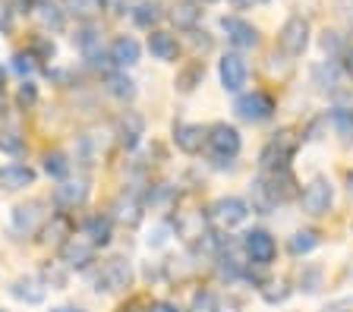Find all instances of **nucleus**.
<instances>
[{"mask_svg": "<svg viewBox=\"0 0 353 312\" xmlns=\"http://www.w3.org/2000/svg\"><path fill=\"white\" fill-rule=\"evenodd\" d=\"M274 208V199H272V193L265 189V183H262V177L252 183V211H259V215H268Z\"/></svg>", "mask_w": 353, "mask_h": 312, "instance_id": "obj_31", "label": "nucleus"}, {"mask_svg": "<svg viewBox=\"0 0 353 312\" xmlns=\"http://www.w3.org/2000/svg\"><path fill=\"white\" fill-rule=\"evenodd\" d=\"M48 221V211H44V202L41 199H32V202H22V205L13 208V231L16 233H38Z\"/></svg>", "mask_w": 353, "mask_h": 312, "instance_id": "obj_8", "label": "nucleus"}, {"mask_svg": "<svg viewBox=\"0 0 353 312\" xmlns=\"http://www.w3.org/2000/svg\"><path fill=\"white\" fill-rule=\"evenodd\" d=\"M319 278H322V271H319V268H309L306 275H300V287L306 290V293H316V290H319Z\"/></svg>", "mask_w": 353, "mask_h": 312, "instance_id": "obj_41", "label": "nucleus"}, {"mask_svg": "<svg viewBox=\"0 0 353 312\" xmlns=\"http://www.w3.org/2000/svg\"><path fill=\"white\" fill-rule=\"evenodd\" d=\"M95 253H98V246L88 237H70L60 246V262H63L66 268H79L82 271V268H88L95 262Z\"/></svg>", "mask_w": 353, "mask_h": 312, "instance_id": "obj_11", "label": "nucleus"}, {"mask_svg": "<svg viewBox=\"0 0 353 312\" xmlns=\"http://www.w3.org/2000/svg\"><path fill=\"white\" fill-rule=\"evenodd\" d=\"M300 149V139L294 136V129H281L268 139V145L262 149L259 155V171L268 174V171H278V167H290V158L296 155Z\"/></svg>", "mask_w": 353, "mask_h": 312, "instance_id": "obj_1", "label": "nucleus"}, {"mask_svg": "<svg viewBox=\"0 0 353 312\" xmlns=\"http://www.w3.org/2000/svg\"><path fill=\"white\" fill-rule=\"evenodd\" d=\"M218 312H236V303H221L218 300Z\"/></svg>", "mask_w": 353, "mask_h": 312, "instance_id": "obj_49", "label": "nucleus"}, {"mask_svg": "<svg viewBox=\"0 0 353 312\" xmlns=\"http://www.w3.org/2000/svg\"><path fill=\"white\" fill-rule=\"evenodd\" d=\"M262 183H265V189L272 193L274 205L290 202V199H296V196H300V189H296V177H294V171H290V167H278V171L262 174Z\"/></svg>", "mask_w": 353, "mask_h": 312, "instance_id": "obj_10", "label": "nucleus"}, {"mask_svg": "<svg viewBox=\"0 0 353 312\" xmlns=\"http://www.w3.org/2000/svg\"><path fill=\"white\" fill-rule=\"evenodd\" d=\"M199 13H202V10H199L192 0H183L180 7H174V23L180 25V29H192V25L199 23Z\"/></svg>", "mask_w": 353, "mask_h": 312, "instance_id": "obj_30", "label": "nucleus"}, {"mask_svg": "<svg viewBox=\"0 0 353 312\" xmlns=\"http://www.w3.org/2000/svg\"><path fill=\"white\" fill-rule=\"evenodd\" d=\"M234 7H240V10H250V7H259V3H265V0H230Z\"/></svg>", "mask_w": 353, "mask_h": 312, "instance_id": "obj_44", "label": "nucleus"}, {"mask_svg": "<svg viewBox=\"0 0 353 312\" xmlns=\"http://www.w3.org/2000/svg\"><path fill=\"white\" fill-rule=\"evenodd\" d=\"M202 76H205V67H202V63H192L190 70H183V73L176 76V89H180V92H192V89H196V82L202 79Z\"/></svg>", "mask_w": 353, "mask_h": 312, "instance_id": "obj_33", "label": "nucleus"}, {"mask_svg": "<svg viewBox=\"0 0 353 312\" xmlns=\"http://www.w3.org/2000/svg\"><path fill=\"white\" fill-rule=\"evenodd\" d=\"M347 196L353 199V174H347Z\"/></svg>", "mask_w": 353, "mask_h": 312, "instance_id": "obj_50", "label": "nucleus"}, {"mask_svg": "<svg viewBox=\"0 0 353 312\" xmlns=\"http://www.w3.org/2000/svg\"><path fill=\"white\" fill-rule=\"evenodd\" d=\"M328 120H331V127H334V133H338L341 139L353 142V111L350 107H331Z\"/></svg>", "mask_w": 353, "mask_h": 312, "instance_id": "obj_26", "label": "nucleus"}, {"mask_svg": "<svg viewBox=\"0 0 353 312\" xmlns=\"http://www.w3.org/2000/svg\"><path fill=\"white\" fill-rule=\"evenodd\" d=\"M331 199H334V189H331V183L325 177H316L312 183L306 186L300 193V205H303V211L306 215H312V218H319V215H325L331 208Z\"/></svg>", "mask_w": 353, "mask_h": 312, "instance_id": "obj_9", "label": "nucleus"}, {"mask_svg": "<svg viewBox=\"0 0 353 312\" xmlns=\"http://www.w3.org/2000/svg\"><path fill=\"white\" fill-rule=\"evenodd\" d=\"M234 111L243 123H265V120L274 114V101H272V95H265V92H250V95L236 98Z\"/></svg>", "mask_w": 353, "mask_h": 312, "instance_id": "obj_4", "label": "nucleus"}, {"mask_svg": "<svg viewBox=\"0 0 353 312\" xmlns=\"http://www.w3.org/2000/svg\"><path fill=\"white\" fill-rule=\"evenodd\" d=\"M322 48H325V51H338V48H341L338 35H334V32H325V35H322Z\"/></svg>", "mask_w": 353, "mask_h": 312, "instance_id": "obj_42", "label": "nucleus"}, {"mask_svg": "<svg viewBox=\"0 0 353 312\" xmlns=\"http://www.w3.org/2000/svg\"><path fill=\"white\" fill-rule=\"evenodd\" d=\"M243 249H246V256H250L252 265H259V268L272 265L274 256H278V243H274V237L268 231L243 233Z\"/></svg>", "mask_w": 353, "mask_h": 312, "instance_id": "obj_6", "label": "nucleus"}, {"mask_svg": "<svg viewBox=\"0 0 353 312\" xmlns=\"http://www.w3.org/2000/svg\"><path fill=\"white\" fill-rule=\"evenodd\" d=\"M44 174L54 180H66V174H70V161H66L63 152H48L44 155Z\"/></svg>", "mask_w": 353, "mask_h": 312, "instance_id": "obj_28", "label": "nucleus"}, {"mask_svg": "<svg viewBox=\"0 0 353 312\" xmlns=\"http://www.w3.org/2000/svg\"><path fill=\"white\" fill-rule=\"evenodd\" d=\"M208 152H212V161L214 164H224V161H234L236 155H240V133H236L234 127H228V123H214L212 129H208Z\"/></svg>", "mask_w": 353, "mask_h": 312, "instance_id": "obj_2", "label": "nucleus"}, {"mask_svg": "<svg viewBox=\"0 0 353 312\" xmlns=\"http://www.w3.org/2000/svg\"><path fill=\"white\" fill-rule=\"evenodd\" d=\"M152 312H180V309H176L174 303H154V306H152Z\"/></svg>", "mask_w": 353, "mask_h": 312, "instance_id": "obj_45", "label": "nucleus"}, {"mask_svg": "<svg viewBox=\"0 0 353 312\" xmlns=\"http://www.w3.org/2000/svg\"><path fill=\"white\" fill-rule=\"evenodd\" d=\"M148 51H152V57L164 60V63H174L176 54H180V45H176V38L170 35V32L154 29L152 35H148Z\"/></svg>", "mask_w": 353, "mask_h": 312, "instance_id": "obj_21", "label": "nucleus"}, {"mask_svg": "<svg viewBox=\"0 0 353 312\" xmlns=\"http://www.w3.org/2000/svg\"><path fill=\"white\" fill-rule=\"evenodd\" d=\"M13 70L22 76V79H26V76H32V73H35V54H22L19 51L13 57Z\"/></svg>", "mask_w": 353, "mask_h": 312, "instance_id": "obj_38", "label": "nucleus"}, {"mask_svg": "<svg viewBox=\"0 0 353 312\" xmlns=\"http://www.w3.org/2000/svg\"><path fill=\"white\" fill-rule=\"evenodd\" d=\"M174 142H176V149L180 152L196 155V152H202V145L208 142V129L199 127V123H176L174 127Z\"/></svg>", "mask_w": 353, "mask_h": 312, "instance_id": "obj_15", "label": "nucleus"}, {"mask_svg": "<svg viewBox=\"0 0 353 312\" xmlns=\"http://www.w3.org/2000/svg\"><path fill=\"white\" fill-rule=\"evenodd\" d=\"M41 278H44V284L63 287V284H66V268H63V262H51V265H44Z\"/></svg>", "mask_w": 353, "mask_h": 312, "instance_id": "obj_37", "label": "nucleus"}, {"mask_svg": "<svg viewBox=\"0 0 353 312\" xmlns=\"http://www.w3.org/2000/svg\"><path fill=\"white\" fill-rule=\"evenodd\" d=\"M51 312H82V309H66V306H60V309H51Z\"/></svg>", "mask_w": 353, "mask_h": 312, "instance_id": "obj_51", "label": "nucleus"}, {"mask_svg": "<svg viewBox=\"0 0 353 312\" xmlns=\"http://www.w3.org/2000/svg\"><path fill=\"white\" fill-rule=\"evenodd\" d=\"M73 41L79 45L82 57H85L92 67H104V60H110L108 54H104V48H101V32H98V25L85 23V25H82V29L73 35Z\"/></svg>", "mask_w": 353, "mask_h": 312, "instance_id": "obj_13", "label": "nucleus"}, {"mask_svg": "<svg viewBox=\"0 0 353 312\" xmlns=\"http://www.w3.org/2000/svg\"><path fill=\"white\" fill-rule=\"evenodd\" d=\"M16 101H19L22 107H32V104L38 101L35 85H32V82H22V85H19V95H16Z\"/></svg>", "mask_w": 353, "mask_h": 312, "instance_id": "obj_40", "label": "nucleus"}, {"mask_svg": "<svg viewBox=\"0 0 353 312\" xmlns=\"http://www.w3.org/2000/svg\"><path fill=\"white\" fill-rule=\"evenodd\" d=\"M10 23H13V19H10V7L7 3H0V29L10 32Z\"/></svg>", "mask_w": 353, "mask_h": 312, "instance_id": "obj_43", "label": "nucleus"}, {"mask_svg": "<svg viewBox=\"0 0 353 312\" xmlns=\"http://www.w3.org/2000/svg\"><path fill=\"white\" fill-rule=\"evenodd\" d=\"M66 7H70V13H76L79 19H85V23H88L95 13H101L104 3H101V0H66Z\"/></svg>", "mask_w": 353, "mask_h": 312, "instance_id": "obj_32", "label": "nucleus"}, {"mask_svg": "<svg viewBox=\"0 0 353 312\" xmlns=\"http://www.w3.org/2000/svg\"><path fill=\"white\" fill-rule=\"evenodd\" d=\"M38 16H41V23L48 25V29H63V10L54 7V3H41Z\"/></svg>", "mask_w": 353, "mask_h": 312, "instance_id": "obj_35", "label": "nucleus"}, {"mask_svg": "<svg viewBox=\"0 0 353 312\" xmlns=\"http://www.w3.org/2000/svg\"><path fill=\"white\" fill-rule=\"evenodd\" d=\"M218 73L224 92H240L246 85V79H250V67H246V60L240 54H224L218 63Z\"/></svg>", "mask_w": 353, "mask_h": 312, "instance_id": "obj_12", "label": "nucleus"}, {"mask_svg": "<svg viewBox=\"0 0 353 312\" xmlns=\"http://www.w3.org/2000/svg\"><path fill=\"white\" fill-rule=\"evenodd\" d=\"M88 199V183L85 180H60V186H54V202L60 208H79Z\"/></svg>", "mask_w": 353, "mask_h": 312, "instance_id": "obj_16", "label": "nucleus"}, {"mask_svg": "<svg viewBox=\"0 0 353 312\" xmlns=\"http://www.w3.org/2000/svg\"><path fill=\"white\" fill-rule=\"evenodd\" d=\"M190 312H218V300H214L212 290H199L196 297H192Z\"/></svg>", "mask_w": 353, "mask_h": 312, "instance_id": "obj_36", "label": "nucleus"}, {"mask_svg": "<svg viewBox=\"0 0 353 312\" xmlns=\"http://www.w3.org/2000/svg\"><path fill=\"white\" fill-rule=\"evenodd\" d=\"M287 284H268V287H262V297L265 303H281V300H287Z\"/></svg>", "mask_w": 353, "mask_h": 312, "instance_id": "obj_39", "label": "nucleus"}, {"mask_svg": "<svg viewBox=\"0 0 353 312\" xmlns=\"http://www.w3.org/2000/svg\"><path fill=\"white\" fill-rule=\"evenodd\" d=\"M176 237H183L186 243H196V240H205L208 231H205V215L202 211H183L176 215Z\"/></svg>", "mask_w": 353, "mask_h": 312, "instance_id": "obj_19", "label": "nucleus"}, {"mask_svg": "<svg viewBox=\"0 0 353 312\" xmlns=\"http://www.w3.org/2000/svg\"><path fill=\"white\" fill-rule=\"evenodd\" d=\"M344 67H347V73H350V79H353V48L350 51H344Z\"/></svg>", "mask_w": 353, "mask_h": 312, "instance_id": "obj_47", "label": "nucleus"}, {"mask_svg": "<svg viewBox=\"0 0 353 312\" xmlns=\"http://www.w3.org/2000/svg\"><path fill=\"white\" fill-rule=\"evenodd\" d=\"M0 92H3V70H0Z\"/></svg>", "mask_w": 353, "mask_h": 312, "instance_id": "obj_52", "label": "nucleus"}, {"mask_svg": "<svg viewBox=\"0 0 353 312\" xmlns=\"http://www.w3.org/2000/svg\"><path fill=\"white\" fill-rule=\"evenodd\" d=\"M0 152L3 155H13V158H19V155H26V142H22V136L19 133H0Z\"/></svg>", "mask_w": 353, "mask_h": 312, "instance_id": "obj_34", "label": "nucleus"}, {"mask_svg": "<svg viewBox=\"0 0 353 312\" xmlns=\"http://www.w3.org/2000/svg\"><path fill=\"white\" fill-rule=\"evenodd\" d=\"M130 281H132V268H130V259H123V256H114V259L101 262V268L95 275L98 290H126Z\"/></svg>", "mask_w": 353, "mask_h": 312, "instance_id": "obj_5", "label": "nucleus"}, {"mask_svg": "<svg viewBox=\"0 0 353 312\" xmlns=\"http://www.w3.org/2000/svg\"><path fill=\"white\" fill-rule=\"evenodd\" d=\"M208 215H212V221L218 224V227L230 231V227H240V224L250 218V205L243 199H236V196H224V199L214 202Z\"/></svg>", "mask_w": 353, "mask_h": 312, "instance_id": "obj_7", "label": "nucleus"}, {"mask_svg": "<svg viewBox=\"0 0 353 312\" xmlns=\"http://www.w3.org/2000/svg\"><path fill=\"white\" fill-rule=\"evenodd\" d=\"M139 54H142V48H139V41H136V38L120 35V38H114V45H110L108 57H110V63H114V67H136V63H139Z\"/></svg>", "mask_w": 353, "mask_h": 312, "instance_id": "obj_18", "label": "nucleus"}, {"mask_svg": "<svg viewBox=\"0 0 353 312\" xmlns=\"http://www.w3.org/2000/svg\"><path fill=\"white\" fill-rule=\"evenodd\" d=\"M10 293H13L16 300H22V303L38 306V303L44 300V284H41V281H35V278H19V281H13Z\"/></svg>", "mask_w": 353, "mask_h": 312, "instance_id": "obj_22", "label": "nucleus"}, {"mask_svg": "<svg viewBox=\"0 0 353 312\" xmlns=\"http://www.w3.org/2000/svg\"><path fill=\"white\" fill-rule=\"evenodd\" d=\"M104 89H108V95L120 98V101H132V98H136V82L126 73H120V70L104 76Z\"/></svg>", "mask_w": 353, "mask_h": 312, "instance_id": "obj_23", "label": "nucleus"}, {"mask_svg": "<svg viewBox=\"0 0 353 312\" xmlns=\"http://www.w3.org/2000/svg\"><path fill=\"white\" fill-rule=\"evenodd\" d=\"M0 101H3V92H0Z\"/></svg>", "mask_w": 353, "mask_h": 312, "instance_id": "obj_53", "label": "nucleus"}, {"mask_svg": "<svg viewBox=\"0 0 353 312\" xmlns=\"http://www.w3.org/2000/svg\"><path fill=\"white\" fill-rule=\"evenodd\" d=\"M221 29L228 32V41L234 48H256L259 45L256 25L240 19V16H224V19H221Z\"/></svg>", "mask_w": 353, "mask_h": 312, "instance_id": "obj_14", "label": "nucleus"}, {"mask_svg": "<svg viewBox=\"0 0 353 312\" xmlns=\"http://www.w3.org/2000/svg\"><path fill=\"white\" fill-rule=\"evenodd\" d=\"M316 246H319L316 231H296L294 237H290V253L294 256H306V253H312Z\"/></svg>", "mask_w": 353, "mask_h": 312, "instance_id": "obj_29", "label": "nucleus"}, {"mask_svg": "<svg viewBox=\"0 0 353 312\" xmlns=\"http://www.w3.org/2000/svg\"><path fill=\"white\" fill-rule=\"evenodd\" d=\"M142 309V300H132V303H126L120 312H139Z\"/></svg>", "mask_w": 353, "mask_h": 312, "instance_id": "obj_48", "label": "nucleus"}, {"mask_svg": "<svg viewBox=\"0 0 353 312\" xmlns=\"http://www.w3.org/2000/svg\"><path fill=\"white\" fill-rule=\"evenodd\" d=\"M35 183V171L26 167V164H7V167H0V189H26V186Z\"/></svg>", "mask_w": 353, "mask_h": 312, "instance_id": "obj_20", "label": "nucleus"}, {"mask_svg": "<svg viewBox=\"0 0 353 312\" xmlns=\"http://www.w3.org/2000/svg\"><path fill=\"white\" fill-rule=\"evenodd\" d=\"M114 218L123 224H130V227H136V224L142 221V208L139 202L132 199V196H120L117 202H114Z\"/></svg>", "mask_w": 353, "mask_h": 312, "instance_id": "obj_24", "label": "nucleus"}, {"mask_svg": "<svg viewBox=\"0 0 353 312\" xmlns=\"http://www.w3.org/2000/svg\"><path fill=\"white\" fill-rule=\"evenodd\" d=\"M164 233H168V231H164V227H158V231H154V237H148V243H152V246H161L164 243Z\"/></svg>", "mask_w": 353, "mask_h": 312, "instance_id": "obj_46", "label": "nucleus"}, {"mask_svg": "<svg viewBox=\"0 0 353 312\" xmlns=\"http://www.w3.org/2000/svg\"><path fill=\"white\" fill-rule=\"evenodd\" d=\"M142 133H145V120H142V114L136 111H123L117 120V136H120V145L123 149H136L142 139Z\"/></svg>", "mask_w": 353, "mask_h": 312, "instance_id": "obj_17", "label": "nucleus"}, {"mask_svg": "<svg viewBox=\"0 0 353 312\" xmlns=\"http://www.w3.org/2000/svg\"><path fill=\"white\" fill-rule=\"evenodd\" d=\"M132 23L139 25V29H152V25L161 23V7L158 3H139V7L132 10Z\"/></svg>", "mask_w": 353, "mask_h": 312, "instance_id": "obj_27", "label": "nucleus"}, {"mask_svg": "<svg viewBox=\"0 0 353 312\" xmlns=\"http://www.w3.org/2000/svg\"><path fill=\"white\" fill-rule=\"evenodd\" d=\"M85 237L95 246H108L110 243V218L108 215H92L85 221Z\"/></svg>", "mask_w": 353, "mask_h": 312, "instance_id": "obj_25", "label": "nucleus"}, {"mask_svg": "<svg viewBox=\"0 0 353 312\" xmlns=\"http://www.w3.org/2000/svg\"><path fill=\"white\" fill-rule=\"evenodd\" d=\"M278 48H281V54H287V57H300V54L309 48V23L303 16H290V19L281 25Z\"/></svg>", "mask_w": 353, "mask_h": 312, "instance_id": "obj_3", "label": "nucleus"}]
</instances>
